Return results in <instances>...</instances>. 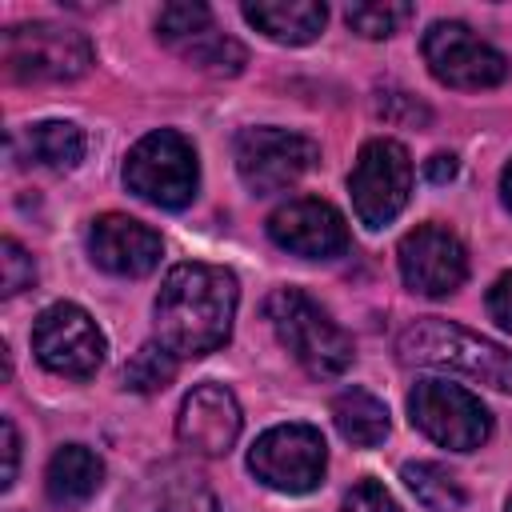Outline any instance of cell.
Listing matches in <instances>:
<instances>
[{"mask_svg":"<svg viewBox=\"0 0 512 512\" xmlns=\"http://www.w3.org/2000/svg\"><path fill=\"white\" fill-rule=\"evenodd\" d=\"M424 176H428L432 184H448V180L456 176V156H448V152H436V156L424 164Z\"/></svg>","mask_w":512,"mask_h":512,"instance_id":"obj_29","label":"cell"},{"mask_svg":"<svg viewBox=\"0 0 512 512\" xmlns=\"http://www.w3.org/2000/svg\"><path fill=\"white\" fill-rule=\"evenodd\" d=\"M0 436H4V472H0V488H12L16 468H20V436H16L12 416L0 420Z\"/></svg>","mask_w":512,"mask_h":512,"instance_id":"obj_28","label":"cell"},{"mask_svg":"<svg viewBox=\"0 0 512 512\" xmlns=\"http://www.w3.org/2000/svg\"><path fill=\"white\" fill-rule=\"evenodd\" d=\"M500 192H504V204L512 208V160H508V168H504V176H500Z\"/></svg>","mask_w":512,"mask_h":512,"instance_id":"obj_30","label":"cell"},{"mask_svg":"<svg viewBox=\"0 0 512 512\" xmlns=\"http://www.w3.org/2000/svg\"><path fill=\"white\" fill-rule=\"evenodd\" d=\"M396 260H400V276L412 292L420 296H452L464 276H468V252L460 244L456 232L440 228V224H420L412 228L400 248H396Z\"/></svg>","mask_w":512,"mask_h":512,"instance_id":"obj_13","label":"cell"},{"mask_svg":"<svg viewBox=\"0 0 512 512\" xmlns=\"http://www.w3.org/2000/svg\"><path fill=\"white\" fill-rule=\"evenodd\" d=\"M32 352L48 372L72 376V380H88L104 364L108 344H104V332L96 328V320L80 304L60 300V304H48L36 316Z\"/></svg>","mask_w":512,"mask_h":512,"instance_id":"obj_9","label":"cell"},{"mask_svg":"<svg viewBox=\"0 0 512 512\" xmlns=\"http://www.w3.org/2000/svg\"><path fill=\"white\" fill-rule=\"evenodd\" d=\"M400 476H404V484L412 488V496L428 512H456V508H464V484L444 464L416 460V464H404Z\"/></svg>","mask_w":512,"mask_h":512,"instance_id":"obj_22","label":"cell"},{"mask_svg":"<svg viewBox=\"0 0 512 512\" xmlns=\"http://www.w3.org/2000/svg\"><path fill=\"white\" fill-rule=\"evenodd\" d=\"M12 152L24 160V164H40V168H56V172H68L84 160V132L68 120H44V124H32L24 128L16 140H12Z\"/></svg>","mask_w":512,"mask_h":512,"instance_id":"obj_20","label":"cell"},{"mask_svg":"<svg viewBox=\"0 0 512 512\" xmlns=\"http://www.w3.org/2000/svg\"><path fill=\"white\" fill-rule=\"evenodd\" d=\"M412 424L452 452H472L492 436V416L476 392L448 380H420L408 396Z\"/></svg>","mask_w":512,"mask_h":512,"instance_id":"obj_7","label":"cell"},{"mask_svg":"<svg viewBox=\"0 0 512 512\" xmlns=\"http://www.w3.org/2000/svg\"><path fill=\"white\" fill-rule=\"evenodd\" d=\"M124 512H216V496L196 472L168 464L144 480V488Z\"/></svg>","mask_w":512,"mask_h":512,"instance_id":"obj_19","label":"cell"},{"mask_svg":"<svg viewBox=\"0 0 512 512\" xmlns=\"http://www.w3.org/2000/svg\"><path fill=\"white\" fill-rule=\"evenodd\" d=\"M0 56H4V68H8L12 80H24V84H60V80H76V76L88 72L92 44L76 28L32 20V24H12L4 32Z\"/></svg>","mask_w":512,"mask_h":512,"instance_id":"obj_4","label":"cell"},{"mask_svg":"<svg viewBox=\"0 0 512 512\" xmlns=\"http://www.w3.org/2000/svg\"><path fill=\"white\" fill-rule=\"evenodd\" d=\"M156 32H160L168 52H176L184 64H192L200 72H212V76H236L248 60L244 44L216 24L208 4H168V8H160Z\"/></svg>","mask_w":512,"mask_h":512,"instance_id":"obj_10","label":"cell"},{"mask_svg":"<svg viewBox=\"0 0 512 512\" xmlns=\"http://www.w3.org/2000/svg\"><path fill=\"white\" fill-rule=\"evenodd\" d=\"M488 316L512 332V272H504L492 288H488Z\"/></svg>","mask_w":512,"mask_h":512,"instance_id":"obj_27","label":"cell"},{"mask_svg":"<svg viewBox=\"0 0 512 512\" xmlns=\"http://www.w3.org/2000/svg\"><path fill=\"white\" fill-rule=\"evenodd\" d=\"M104 484V460L84 448V444H64L52 452L48 460V472H44V488H48V500L56 508H80L88 504Z\"/></svg>","mask_w":512,"mask_h":512,"instance_id":"obj_18","label":"cell"},{"mask_svg":"<svg viewBox=\"0 0 512 512\" xmlns=\"http://www.w3.org/2000/svg\"><path fill=\"white\" fill-rule=\"evenodd\" d=\"M268 236L284 252L304 256V260H336L348 252L344 216L328 200H316V196H300V200L280 204L268 216Z\"/></svg>","mask_w":512,"mask_h":512,"instance_id":"obj_14","label":"cell"},{"mask_svg":"<svg viewBox=\"0 0 512 512\" xmlns=\"http://www.w3.org/2000/svg\"><path fill=\"white\" fill-rule=\"evenodd\" d=\"M420 48H424L428 72L448 88L476 92V88H496L508 76V60L460 20H436L424 32Z\"/></svg>","mask_w":512,"mask_h":512,"instance_id":"obj_11","label":"cell"},{"mask_svg":"<svg viewBox=\"0 0 512 512\" xmlns=\"http://www.w3.org/2000/svg\"><path fill=\"white\" fill-rule=\"evenodd\" d=\"M272 332L280 336V344L292 352V360L316 376V380H332L352 364V340L348 332L300 288H276L264 304Z\"/></svg>","mask_w":512,"mask_h":512,"instance_id":"obj_3","label":"cell"},{"mask_svg":"<svg viewBox=\"0 0 512 512\" xmlns=\"http://www.w3.org/2000/svg\"><path fill=\"white\" fill-rule=\"evenodd\" d=\"M88 252L112 276H148L160 264L164 244H160V232H152L148 224L120 216V212H108V216L92 220Z\"/></svg>","mask_w":512,"mask_h":512,"instance_id":"obj_16","label":"cell"},{"mask_svg":"<svg viewBox=\"0 0 512 512\" xmlns=\"http://www.w3.org/2000/svg\"><path fill=\"white\" fill-rule=\"evenodd\" d=\"M244 20L276 44H312L328 24V8L320 0H248Z\"/></svg>","mask_w":512,"mask_h":512,"instance_id":"obj_17","label":"cell"},{"mask_svg":"<svg viewBox=\"0 0 512 512\" xmlns=\"http://www.w3.org/2000/svg\"><path fill=\"white\" fill-rule=\"evenodd\" d=\"M236 276L216 264H176L156 292V340L176 360H196L228 344L236 320Z\"/></svg>","mask_w":512,"mask_h":512,"instance_id":"obj_1","label":"cell"},{"mask_svg":"<svg viewBox=\"0 0 512 512\" xmlns=\"http://www.w3.org/2000/svg\"><path fill=\"white\" fill-rule=\"evenodd\" d=\"M248 468L260 484L300 496L324 480L328 448H324L320 428H312V424H276L264 436H256V444L248 452Z\"/></svg>","mask_w":512,"mask_h":512,"instance_id":"obj_8","label":"cell"},{"mask_svg":"<svg viewBox=\"0 0 512 512\" xmlns=\"http://www.w3.org/2000/svg\"><path fill=\"white\" fill-rule=\"evenodd\" d=\"M176 364H180V360H176L160 340H152V344H144V348L124 364V388H132V392H160V388L172 384Z\"/></svg>","mask_w":512,"mask_h":512,"instance_id":"obj_24","label":"cell"},{"mask_svg":"<svg viewBox=\"0 0 512 512\" xmlns=\"http://www.w3.org/2000/svg\"><path fill=\"white\" fill-rule=\"evenodd\" d=\"M340 512H400L392 492L380 484V480H356L348 492H344V504Z\"/></svg>","mask_w":512,"mask_h":512,"instance_id":"obj_26","label":"cell"},{"mask_svg":"<svg viewBox=\"0 0 512 512\" xmlns=\"http://www.w3.org/2000/svg\"><path fill=\"white\" fill-rule=\"evenodd\" d=\"M332 420L336 432L356 444V448H376L388 436V408L380 396L364 392V388H344L332 400Z\"/></svg>","mask_w":512,"mask_h":512,"instance_id":"obj_21","label":"cell"},{"mask_svg":"<svg viewBox=\"0 0 512 512\" xmlns=\"http://www.w3.org/2000/svg\"><path fill=\"white\" fill-rule=\"evenodd\" d=\"M508 512H512V500H508Z\"/></svg>","mask_w":512,"mask_h":512,"instance_id":"obj_31","label":"cell"},{"mask_svg":"<svg viewBox=\"0 0 512 512\" xmlns=\"http://www.w3.org/2000/svg\"><path fill=\"white\" fill-rule=\"evenodd\" d=\"M396 352L404 364L416 368H448L468 380H480L496 392H512V352L496 340H484L452 320L424 316L408 324L396 340Z\"/></svg>","mask_w":512,"mask_h":512,"instance_id":"obj_2","label":"cell"},{"mask_svg":"<svg viewBox=\"0 0 512 512\" xmlns=\"http://www.w3.org/2000/svg\"><path fill=\"white\" fill-rule=\"evenodd\" d=\"M124 184L128 192H136L140 200L156 208H184L192 204L196 184H200L196 148L172 128L148 132L132 144L124 160Z\"/></svg>","mask_w":512,"mask_h":512,"instance_id":"obj_5","label":"cell"},{"mask_svg":"<svg viewBox=\"0 0 512 512\" xmlns=\"http://www.w3.org/2000/svg\"><path fill=\"white\" fill-rule=\"evenodd\" d=\"M348 192H352V208L360 216L364 228H384L392 224L412 192V160L408 148L400 140L376 136L360 148L352 176H348Z\"/></svg>","mask_w":512,"mask_h":512,"instance_id":"obj_6","label":"cell"},{"mask_svg":"<svg viewBox=\"0 0 512 512\" xmlns=\"http://www.w3.org/2000/svg\"><path fill=\"white\" fill-rule=\"evenodd\" d=\"M416 16L412 4H400V0H356L344 8V20L352 32L368 36V40H380V36H392L400 32L408 20Z\"/></svg>","mask_w":512,"mask_h":512,"instance_id":"obj_23","label":"cell"},{"mask_svg":"<svg viewBox=\"0 0 512 512\" xmlns=\"http://www.w3.org/2000/svg\"><path fill=\"white\" fill-rule=\"evenodd\" d=\"M176 436L196 456H224L240 436V404L224 384H196L176 416Z\"/></svg>","mask_w":512,"mask_h":512,"instance_id":"obj_15","label":"cell"},{"mask_svg":"<svg viewBox=\"0 0 512 512\" xmlns=\"http://www.w3.org/2000/svg\"><path fill=\"white\" fill-rule=\"evenodd\" d=\"M316 156V144L288 128H244L236 136V172L256 196L292 188L316 164Z\"/></svg>","mask_w":512,"mask_h":512,"instance_id":"obj_12","label":"cell"},{"mask_svg":"<svg viewBox=\"0 0 512 512\" xmlns=\"http://www.w3.org/2000/svg\"><path fill=\"white\" fill-rule=\"evenodd\" d=\"M36 284V264H32V256L12 240V236H4L0 240V292L4 296H16V292H24V288H32Z\"/></svg>","mask_w":512,"mask_h":512,"instance_id":"obj_25","label":"cell"}]
</instances>
